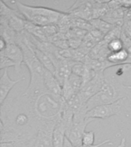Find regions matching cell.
Here are the masks:
<instances>
[{
    "label": "cell",
    "instance_id": "cell-18",
    "mask_svg": "<svg viewBox=\"0 0 131 147\" xmlns=\"http://www.w3.org/2000/svg\"><path fill=\"white\" fill-rule=\"evenodd\" d=\"M7 45H8L7 41L3 38L1 37V39H0V51H4L5 49V48H6Z\"/></svg>",
    "mask_w": 131,
    "mask_h": 147
},
{
    "label": "cell",
    "instance_id": "cell-6",
    "mask_svg": "<svg viewBox=\"0 0 131 147\" xmlns=\"http://www.w3.org/2000/svg\"><path fill=\"white\" fill-rule=\"evenodd\" d=\"M106 81L105 74L103 72H97L96 75L92 80L83 85L82 88L78 93L80 98L85 103L89 100L90 99L96 95L103 87Z\"/></svg>",
    "mask_w": 131,
    "mask_h": 147
},
{
    "label": "cell",
    "instance_id": "cell-3",
    "mask_svg": "<svg viewBox=\"0 0 131 147\" xmlns=\"http://www.w3.org/2000/svg\"><path fill=\"white\" fill-rule=\"evenodd\" d=\"M16 4L18 11L25 21L41 27L56 25L64 13L51 8L28 5L20 2H16Z\"/></svg>",
    "mask_w": 131,
    "mask_h": 147
},
{
    "label": "cell",
    "instance_id": "cell-13",
    "mask_svg": "<svg viewBox=\"0 0 131 147\" xmlns=\"http://www.w3.org/2000/svg\"><path fill=\"white\" fill-rule=\"evenodd\" d=\"M108 49L110 53L117 52L124 48V42L120 38H114L107 43Z\"/></svg>",
    "mask_w": 131,
    "mask_h": 147
},
{
    "label": "cell",
    "instance_id": "cell-10",
    "mask_svg": "<svg viewBox=\"0 0 131 147\" xmlns=\"http://www.w3.org/2000/svg\"><path fill=\"white\" fill-rule=\"evenodd\" d=\"M44 83L48 91L51 94L62 96V87L57 78L51 72L46 69L44 75Z\"/></svg>",
    "mask_w": 131,
    "mask_h": 147
},
{
    "label": "cell",
    "instance_id": "cell-2",
    "mask_svg": "<svg viewBox=\"0 0 131 147\" xmlns=\"http://www.w3.org/2000/svg\"><path fill=\"white\" fill-rule=\"evenodd\" d=\"M130 90L114 77L106 78L102 89L86 103L87 111L97 106L110 104L125 99Z\"/></svg>",
    "mask_w": 131,
    "mask_h": 147
},
{
    "label": "cell",
    "instance_id": "cell-7",
    "mask_svg": "<svg viewBox=\"0 0 131 147\" xmlns=\"http://www.w3.org/2000/svg\"><path fill=\"white\" fill-rule=\"evenodd\" d=\"M55 123H45L39 126L33 147H53V132Z\"/></svg>",
    "mask_w": 131,
    "mask_h": 147
},
{
    "label": "cell",
    "instance_id": "cell-16",
    "mask_svg": "<svg viewBox=\"0 0 131 147\" xmlns=\"http://www.w3.org/2000/svg\"><path fill=\"white\" fill-rule=\"evenodd\" d=\"M0 58H1V64H0V69L1 70H5L8 69L11 67H16V64L14 63L11 60H10L9 57H7L2 52H0Z\"/></svg>",
    "mask_w": 131,
    "mask_h": 147
},
{
    "label": "cell",
    "instance_id": "cell-8",
    "mask_svg": "<svg viewBox=\"0 0 131 147\" xmlns=\"http://www.w3.org/2000/svg\"><path fill=\"white\" fill-rule=\"evenodd\" d=\"M16 64V71H19L22 64H24V53L22 48L16 42L9 43L4 51H0Z\"/></svg>",
    "mask_w": 131,
    "mask_h": 147
},
{
    "label": "cell",
    "instance_id": "cell-19",
    "mask_svg": "<svg viewBox=\"0 0 131 147\" xmlns=\"http://www.w3.org/2000/svg\"><path fill=\"white\" fill-rule=\"evenodd\" d=\"M64 147H74L72 145V143H71L70 141H69L68 139H67V137L65 138V140H64Z\"/></svg>",
    "mask_w": 131,
    "mask_h": 147
},
{
    "label": "cell",
    "instance_id": "cell-15",
    "mask_svg": "<svg viewBox=\"0 0 131 147\" xmlns=\"http://www.w3.org/2000/svg\"><path fill=\"white\" fill-rule=\"evenodd\" d=\"M95 141V133L94 131H86L83 136L82 145L84 146H90L94 144Z\"/></svg>",
    "mask_w": 131,
    "mask_h": 147
},
{
    "label": "cell",
    "instance_id": "cell-20",
    "mask_svg": "<svg viewBox=\"0 0 131 147\" xmlns=\"http://www.w3.org/2000/svg\"><path fill=\"white\" fill-rule=\"evenodd\" d=\"M126 139H125V138H123L117 147H126Z\"/></svg>",
    "mask_w": 131,
    "mask_h": 147
},
{
    "label": "cell",
    "instance_id": "cell-9",
    "mask_svg": "<svg viewBox=\"0 0 131 147\" xmlns=\"http://www.w3.org/2000/svg\"><path fill=\"white\" fill-rule=\"evenodd\" d=\"M24 78H19L17 80H11L9 78L8 69H5L0 78V104L2 105L6 100L7 96L11 91V90L18 82H20Z\"/></svg>",
    "mask_w": 131,
    "mask_h": 147
},
{
    "label": "cell",
    "instance_id": "cell-21",
    "mask_svg": "<svg viewBox=\"0 0 131 147\" xmlns=\"http://www.w3.org/2000/svg\"><path fill=\"white\" fill-rule=\"evenodd\" d=\"M127 87H128V89L130 90V93H131V85L130 86H127Z\"/></svg>",
    "mask_w": 131,
    "mask_h": 147
},
{
    "label": "cell",
    "instance_id": "cell-14",
    "mask_svg": "<svg viewBox=\"0 0 131 147\" xmlns=\"http://www.w3.org/2000/svg\"><path fill=\"white\" fill-rule=\"evenodd\" d=\"M86 70H87V65L84 62L76 61L72 66L71 73L74 74L82 78L86 72Z\"/></svg>",
    "mask_w": 131,
    "mask_h": 147
},
{
    "label": "cell",
    "instance_id": "cell-1",
    "mask_svg": "<svg viewBox=\"0 0 131 147\" xmlns=\"http://www.w3.org/2000/svg\"><path fill=\"white\" fill-rule=\"evenodd\" d=\"M39 126L45 123H55L61 119L66 101L61 96L45 91L33 97H25Z\"/></svg>",
    "mask_w": 131,
    "mask_h": 147
},
{
    "label": "cell",
    "instance_id": "cell-11",
    "mask_svg": "<svg viewBox=\"0 0 131 147\" xmlns=\"http://www.w3.org/2000/svg\"><path fill=\"white\" fill-rule=\"evenodd\" d=\"M26 36H27V35H26ZM28 41H29V40H28ZM29 43L30 45H31V46H32V50H33V51H34L35 56H36L37 58L38 59L39 61L41 62V64L45 67V68L47 69V70L50 71V72H51L53 74H55V65H54V63H53L52 60H51V57L49 56V55H48L47 52H45V51H44L36 48V47H35V46H34L30 41H29Z\"/></svg>",
    "mask_w": 131,
    "mask_h": 147
},
{
    "label": "cell",
    "instance_id": "cell-4",
    "mask_svg": "<svg viewBox=\"0 0 131 147\" xmlns=\"http://www.w3.org/2000/svg\"><path fill=\"white\" fill-rule=\"evenodd\" d=\"M87 112V107L84 106L74 114L72 125L66 133L67 139L74 147H80L82 146V138L86 132V127L90 122L94 120L86 117Z\"/></svg>",
    "mask_w": 131,
    "mask_h": 147
},
{
    "label": "cell",
    "instance_id": "cell-12",
    "mask_svg": "<svg viewBox=\"0 0 131 147\" xmlns=\"http://www.w3.org/2000/svg\"><path fill=\"white\" fill-rule=\"evenodd\" d=\"M90 22L93 26V28L98 30L105 35L113 28L112 24L101 18H94L90 21Z\"/></svg>",
    "mask_w": 131,
    "mask_h": 147
},
{
    "label": "cell",
    "instance_id": "cell-5",
    "mask_svg": "<svg viewBox=\"0 0 131 147\" xmlns=\"http://www.w3.org/2000/svg\"><path fill=\"white\" fill-rule=\"evenodd\" d=\"M121 100L104 105L97 106L87 112L86 117L89 119H107L113 116L119 115L121 112Z\"/></svg>",
    "mask_w": 131,
    "mask_h": 147
},
{
    "label": "cell",
    "instance_id": "cell-17",
    "mask_svg": "<svg viewBox=\"0 0 131 147\" xmlns=\"http://www.w3.org/2000/svg\"><path fill=\"white\" fill-rule=\"evenodd\" d=\"M107 144H112V142L110 140H106L104 141H102V142H99L97 144H94V145H90V146H84L82 145L80 147H101L103 145H107Z\"/></svg>",
    "mask_w": 131,
    "mask_h": 147
}]
</instances>
